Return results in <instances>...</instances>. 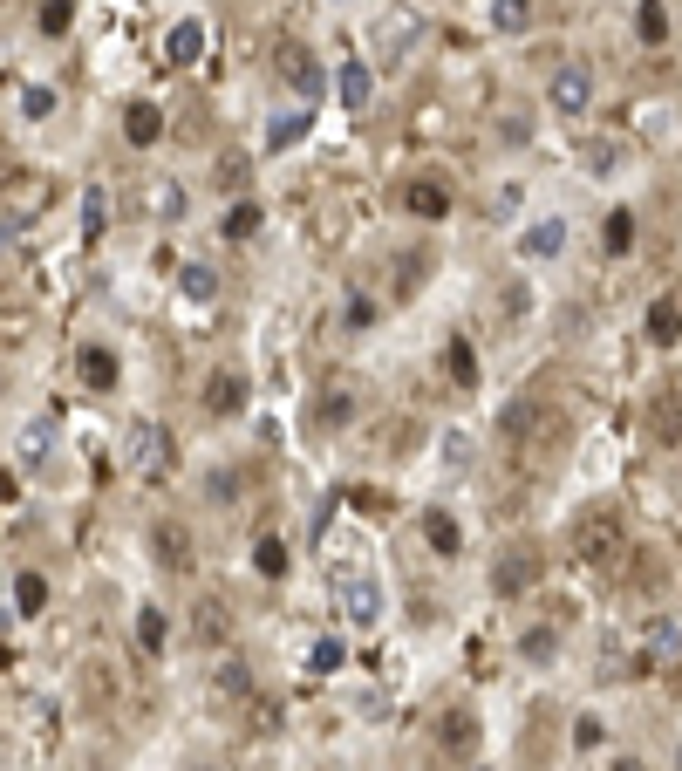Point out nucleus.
Returning <instances> with one entry per match:
<instances>
[{
  "instance_id": "obj_2",
  "label": "nucleus",
  "mask_w": 682,
  "mask_h": 771,
  "mask_svg": "<svg viewBox=\"0 0 682 771\" xmlns=\"http://www.w3.org/2000/svg\"><path fill=\"white\" fill-rule=\"evenodd\" d=\"M532 580H539V553H532V546H505L498 567H492V594L512 601V594H526Z\"/></svg>"
},
{
  "instance_id": "obj_39",
  "label": "nucleus",
  "mask_w": 682,
  "mask_h": 771,
  "mask_svg": "<svg viewBox=\"0 0 682 771\" xmlns=\"http://www.w3.org/2000/svg\"><path fill=\"white\" fill-rule=\"evenodd\" d=\"M655 430H662V444H682V403H662V410H655Z\"/></svg>"
},
{
  "instance_id": "obj_17",
  "label": "nucleus",
  "mask_w": 682,
  "mask_h": 771,
  "mask_svg": "<svg viewBox=\"0 0 682 771\" xmlns=\"http://www.w3.org/2000/svg\"><path fill=\"white\" fill-rule=\"evenodd\" d=\"M403 205H410L417 219H444V212H451V192L430 185V178H417V185H403Z\"/></svg>"
},
{
  "instance_id": "obj_4",
  "label": "nucleus",
  "mask_w": 682,
  "mask_h": 771,
  "mask_svg": "<svg viewBox=\"0 0 682 771\" xmlns=\"http://www.w3.org/2000/svg\"><path fill=\"white\" fill-rule=\"evenodd\" d=\"M341 615L355 621V628H369L382 615V587L369 574H341Z\"/></svg>"
},
{
  "instance_id": "obj_35",
  "label": "nucleus",
  "mask_w": 682,
  "mask_h": 771,
  "mask_svg": "<svg viewBox=\"0 0 682 771\" xmlns=\"http://www.w3.org/2000/svg\"><path fill=\"white\" fill-rule=\"evenodd\" d=\"M348 417H355V396H348V389H335V396L321 403V424H328V430H341Z\"/></svg>"
},
{
  "instance_id": "obj_24",
  "label": "nucleus",
  "mask_w": 682,
  "mask_h": 771,
  "mask_svg": "<svg viewBox=\"0 0 682 771\" xmlns=\"http://www.w3.org/2000/svg\"><path fill=\"white\" fill-rule=\"evenodd\" d=\"M444 362H451V383L457 389L478 383V355H471V342H451V348H444Z\"/></svg>"
},
{
  "instance_id": "obj_40",
  "label": "nucleus",
  "mask_w": 682,
  "mask_h": 771,
  "mask_svg": "<svg viewBox=\"0 0 682 771\" xmlns=\"http://www.w3.org/2000/svg\"><path fill=\"white\" fill-rule=\"evenodd\" d=\"M198 635H205V642H219V635H226V608H212V601H205V608H198Z\"/></svg>"
},
{
  "instance_id": "obj_30",
  "label": "nucleus",
  "mask_w": 682,
  "mask_h": 771,
  "mask_svg": "<svg viewBox=\"0 0 682 771\" xmlns=\"http://www.w3.org/2000/svg\"><path fill=\"white\" fill-rule=\"evenodd\" d=\"M21 116H28V123H41V116H55V89H41V82H28V89H21Z\"/></svg>"
},
{
  "instance_id": "obj_22",
  "label": "nucleus",
  "mask_w": 682,
  "mask_h": 771,
  "mask_svg": "<svg viewBox=\"0 0 682 771\" xmlns=\"http://www.w3.org/2000/svg\"><path fill=\"white\" fill-rule=\"evenodd\" d=\"M341 662H348V642H341V635H314L307 669H314V676H328V669H341Z\"/></svg>"
},
{
  "instance_id": "obj_43",
  "label": "nucleus",
  "mask_w": 682,
  "mask_h": 771,
  "mask_svg": "<svg viewBox=\"0 0 682 771\" xmlns=\"http://www.w3.org/2000/svg\"><path fill=\"white\" fill-rule=\"evenodd\" d=\"M157 212H164V219H178V212H185V192H178V185H164V192H157Z\"/></svg>"
},
{
  "instance_id": "obj_6",
  "label": "nucleus",
  "mask_w": 682,
  "mask_h": 771,
  "mask_svg": "<svg viewBox=\"0 0 682 771\" xmlns=\"http://www.w3.org/2000/svg\"><path fill=\"white\" fill-rule=\"evenodd\" d=\"M151 553H157L164 574H185V567H191V533L178 526V519H157V526H151Z\"/></svg>"
},
{
  "instance_id": "obj_16",
  "label": "nucleus",
  "mask_w": 682,
  "mask_h": 771,
  "mask_svg": "<svg viewBox=\"0 0 682 771\" xmlns=\"http://www.w3.org/2000/svg\"><path fill=\"white\" fill-rule=\"evenodd\" d=\"M205 410H212V417H239V410H246V383H239V376H212V383H205Z\"/></svg>"
},
{
  "instance_id": "obj_19",
  "label": "nucleus",
  "mask_w": 682,
  "mask_h": 771,
  "mask_svg": "<svg viewBox=\"0 0 682 771\" xmlns=\"http://www.w3.org/2000/svg\"><path fill=\"white\" fill-rule=\"evenodd\" d=\"M614 546H621V526H614V519H587V526H580V553H587V560H607Z\"/></svg>"
},
{
  "instance_id": "obj_5",
  "label": "nucleus",
  "mask_w": 682,
  "mask_h": 771,
  "mask_svg": "<svg viewBox=\"0 0 682 771\" xmlns=\"http://www.w3.org/2000/svg\"><path fill=\"white\" fill-rule=\"evenodd\" d=\"M280 76L294 82L301 96H321V89H328V69L314 62V48H301V41H287V48H280Z\"/></svg>"
},
{
  "instance_id": "obj_31",
  "label": "nucleus",
  "mask_w": 682,
  "mask_h": 771,
  "mask_svg": "<svg viewBox=\"0 0 682 771\" xmlns=\"http://www.w3.org/2000/svg\"><path fill=\"white\" fill-rule=\"evenodd\" d=\"M635 246V212H607V253H628Z\"/></svg>"
},
{
  "instance_id": "obj_27",
  "label": "nucleus",
  "mask_w": 682,
  "mask_h": 771,
  "mask_svg": "<svg viewBox=\"0 0 682 771\" xmlns=\"http://www.w3.org/2000/svg\"><path fill=\"white\" fill-rule=\"evenodd\" d=\"M341 328H348V335L376 328V301H369V294H348V308H341Z\"/></svg>"
},
{
  "instance_id": "obj_29",
  "label": "nucleus",
  "mask_w": 682,
  "mask_h": 771,
  "mask_svg": "<svg viewBox=\"0 0 682 771\" xmlns=\"http://www.w3.org/2000/svg\"><path fill=\"white\" fill-rule=\"evenodd\" d=\"M635 28H642V41H662V35H669V7H662V0H642Z\"/></svg>"
},
{
  "instance_id": "obj_41",
  "label": "nucleus",
  "mask_w": 682,
  "mask_h": 771,
  "mask_svg": "<svg viewBox=\"0 0 682 771\" xmlns=\"http://www.w3.org/2000/svg\"><path fill=\"white\" fill-rule=\"evenodd\" d=\"M185 294H191V301H212V273H205V267H185Z\"/></svg>"
},
{
  "instance_id": "obj_18",
  "label": "nucleus",
  "mask_w": 682,
  "mask_h": 771,
  "mask_svg": "<svg viewBox=\"0 0 682 771\" xmlns=\"http://www.w3.org/2000/svg\"><path fill=\"white\" fill-rule=\"evenodd\" d=\"M532 21H539L532 0H492V28L498 35H532Z\"/></svg>"
},
{
  "instance_id": "obj_11",
  "label": "nucleus",
  "mask_w": 682,
  "mask_h": 771,
  "mask_svg": "<svg viewBox=\"0 0 682 771\" xmlns=\"http://www.w3.org/2000/svg\"><path fill=\"white\" fill-rule=\"evenodd\" d=\"M123 137H130L137 151H151L157 137H164V110H157V103H130V110H123Z\"/></svg>"
},
{
  "instance_id": "obj_3",
  "label": "nucleus",
  "mask_w": 682,
  "mask_h": 771,
  "mask_svg": "<svg viewBox=\"0 0 682 771\" xmlns=\"http://www.w3.org/2000/svg\"><path fill=\"white\" fill-rule=\"evenodd\" d=\"M437 751L464 765V758L478 751V710H444V717H437Z\"/></svg>"
},
{
  "instance_id": "obj_1",
  "label": "nucleus",
  "mask_w": 682,
  "mask_h": 771,
  "mask_svg": "<svg viewBox=\"0 0 682 771\" xmlns=\"http://www.w3.org/2000/svg\"><path fill=\"white\" fill-rule=\"evenodd\" d=\"M546 110L587 116L594 110V69H587V62H560V69L546 76Z\"/></svg>"
},
{
  "instance_id": "obj_12",
  "label": "nucleus",
  "mask_w": 682,
  "mask_h": 771,
  "mask_svg": "<svg viewBox=\"0 0 682 771\" xmlns=\"http://www.w3.org/2000/svg\"><path fill=\"white\" fill-rule=\"evenodd\" d=\"M76 376H82L89 389H116V376H123V369H116V355H110L103 342H89V348L76 355Z\"/></svg>"
},
{
  "instance_id": "obj_15",
  "label": "nucleus",
  "mask_w": 682,
  "mask_h": 771,
  "mask_svg": "<svg viewBox=\"0 0 682 771\" xmlns=\"http://www.w3.org/2000/svg\"><path fill=\"white\" fill-rule=\"evenodd\" d=\"M307 130H314V110H287V116H273V123H266V151H294Z\"/></svg>"
},
{
  "instance_id": "obj_10",
  "label": "nucleus",
  "mask_w": 682,
  "mask_h": 771,
  "mask_svg": "<svg viewBox=\"0 0 682 771\" xmlns=\"http://www.w3.org/2000/svg\"><path fill=\"white\" fill-rule=\"evenodd\" d=\"M198 55H205V21H178L171 41H164V62H171V69H191Z\"/></svg>"
},
{
  "instance_id": "obj_21",
  "label": "nucleus",
  "mask_w": 682,
  "mask_h": 771,
  "mask_svg": "<svg viewBox=\"0 0 682 771\" xmlns=\"http://www.w3.org/2000/svg\"><path fill=\"white\" fill-rule=\"evenodd\" d=\"M260 205H253V198H239V205H232L226 219H219V232H226V239H253V232H260Z\"/></svg>"
},
{
  "instance_id": "obj_8",
  "label": "nucleus",
  "mask_w": 682,
  "mask_h": 771,
  "mask_svg": "<svg viewBox=\"0 0 682 771\" xmlns=\"http://www.w3.org/2000/svg\"><path fill=\"white\" fill-rule=\"evenodd\" d=\"M335 96H341V110H369L376 103V76H369V62H341V76H335Z\"/></svg>"
},
{
  "instance_id": "obj_25",
  "label": "nucleus",
  "mask_w": 682,
  "mask_h": 771,
  "mask_svg": "<svg viewBox=\"0 0 682 771\" xmlns=\"http://www.w3.org/2000/svg\"><path fill=\"white\" fill-rule=\"evenodd\" d=\"M253 567H260L266 580H280V574H287V540H273V533H266V540L253 546Z\"/></svg>"
},
{
  "instance_id": "obj_7",
  "label": "nucleus",
  "mask_w": 682,
  "mask_h": 771,
  "mask_svg": "<svg viewBox=\"0 0 682 771\" xmlns=\"http://www.w3.org/2000/svg\"><path fill=\"white\" fill-rule=\"evenodd\" d=\"M137 464H144V478H164V471L178 464V444H171V430H157V424L137 430Z\"/></svg>"
},
{
  "instance_id": "obj_13",
  "label": "nucleus",
  "mask_w": 682,
  "mask_h": 771,
  "mask_svg": "<svg viewBox=\"0 0 682 771\" xmlns=\"http://www.w3.org/2000/svg\"><path fill=\"white\" fill-rule=\"evenodd\" d=\"M423 540H430L437 553H444V560H451V553H464V526H457L444 505H430V512H423Z\"/></svg>"
},
{
  "instance_id": "obj_34",
  "label": "nucleus",
  "mask_w": 682,
  "mask_h": 771,
  "mask_svg": "<svg viewBox=\"0 0 682 771\" xmlns=\"http://www.w3.org/2000/svg\"><path fill=\"white\" fill-rule=\"evenodd\" d=\"M532 424H539V403H512V410L498 417V430H505V437H526Z\"/></svg>"
},
{
  "instance_id": "obj_44",
  "label": "nucleus",
  "mask_w": 682,
  "mask_h": 771,
  "mask_svg": "<svg viewBox=\"0 0 682 771\" xmlns=\"http://www.w3.org/2000/svg\"><path fill=\"white\" fill-rule=\"evenodd\" d=\"M478 771H492V765H478Z\"/></svg>"
},
{
  "instance_id": "obj_38",
  "label": "nucleus",
  "mask_w": 682,
  "mask_h": 771,
  "mask_svg": "<svg viewBox=\"0 0 682 771\" xmlns=\"http://www.w3.org/2000/svg\"><path fill=\"white\" fill-rule=\"evenodd\" d=\"M103 212H110V205H103V185H89V192H82V232H103Z\"/></svg>"
},
{
  "instance_id": "obj_26",
  "label": "nucleus",
  "mask_w": 682,
  "mask_h": 771,
  "mask_svg": "<svg viewBox=\"0 0 682 771\" xmlns=\"http://www.w3.org/2000/svg\"><path fill=\"white\" fill-rule=\"evenodd\" d=\"M137 642H144V656L164 649V608H137Z\"/></svg>"
},
{
  "instance_id": "obj_36",
  "label": "nucleus",
  "mask_w": 682,
  "mask_h": 771,
  "mask_svg": "<svg viewBox=\"0 0 682 771\" xmlns=\"http://www.w3.org/2000/svg\"><path fill=\"white\" fill-rule=\"evenodd\" d=\"M219 690L246 696V690H253V669H246V662H219Z\"/></svg>"
},
{
  "instance_id": "obj_23",
  "label": "nucleus",
  "mask_w": 682,
  "mask_h": 771,
  "mask_svg": "<svg viewBox=\"0 0 682 771\" xmlns=\"http://www.w3.org/2000/svg\"><path fill=\"white\" fill-rule=\"evenodd\" d=\"M519 656H526V662H553V656H560V628H526Z\"/></svg>"
},
{
  "instance_id": "obj_32",
  "label": "nucleus",
  "mask_w": 682,
  "mask_h": 771,
  "mask_svg": "<svg viewBox=\"0 0 682 771\" xmlns=\"http://www.w3.org/2000/svg\"><path fill=\"white\" fill-rule=\"evenodd\" d=\"M676 649H682L676 621H655V635H648V656H655V662H676Z\"/></svg>"
},
{
  "instance_id": "obj_9",
  "label": "nucleus",
  "mask_w": 682,
  "mask_h": 771,
  "mask_svg": "<svg viewBox=\"0 0 682 771\" xmlns=\"http://www.w3.org/2000/svg\"><path fill=\"white\" fill-rule=\"evenodd\" d=\"M560 246H567V219H539V226L519 232V253H526V260H553Z\"/></svg>"
},
{
  "instance_id": "obj_33",
  "label": "nucleus",
  "mask_w": 682,
  "mask_h": 771,
  "mask_svg": "<svg viewBox=\"0 0 682 771\" xmlns=\"http://www.w3.org/2000/svg\"><path fill=\"white\" fill-rule=\"evenodd\" d=\"M205 499L232 505V499H239V471H205Z\"/></svg>"
},
{
  "instance_id": "obj_14",
  "label": "nucleus",
  "mask_w": 682,
  "mask_h": 771,
  "mask_svg": "<svg viewBox=\"0 0 682 771\" xmlns=\"http://www.w3.org/2000/svg\"><path fill=\"white\" fill-rule=\"evenodd\" d=\"M648 342H655V348L682 342V301H676V294H662V301L648 308Z\"/></svg>"
},
{
  "instance_id": "obj_45",
  "label": "nucleus",
  "mask_w": 682,
  "mask_h": 771,
  "mask_svg": "<svg viewBox=\"0 0 682 771\" xmlns=\"http://www.w3.org/2000/svg\"><path fill=\"white\" fill-rule=\"evenodd\" d=\"M676 765H682V758H676Z\"/></svg>"
},
{
  "instance_id": "obj_20",
  "label": "nucleus",
  "mask_w": 682,
  "mask_h": 771,
  "mask_svg": "<svg viewBox=\"0 0 682 771\" xmlns=\"http://www.w3.org/2000/svg\"><path fill=\"white\" fill-rule=\"evenodd\" d=\"M14 608L35 621V615H48V574H21L14 580Z\"/></svg>"
},
{
  "instance_id": "obj_28",
  "label": "nucleus",
  "mask_w": 682,
  "mask_h": 771,
  "mask_svg": "<svg viewBox=\"0 0 682 771\" xmlns=\"http://www.w3.org/2000/svg\"><path fill=\"white\" fill-rule=\"evenodd\" d=\"M76 28V0H48L41 7V35H69Z\"/></svg>"
},
{
  "instance_id": "obj_42",
  "label": "nucleus",
  "mask_w": 682,
  "mask_h": 771,
  "mask_svg": "<svg viewBox=\"0 0 682 771\" xmlns=\"http://www.w3.org/2000/svg\"><path fill=\"white\" fill-rule=\"evenodd\" d=\"M573 744L594 751V744H601V717H580V724H573Z\"/></svg>"
},
{
  "instance_id": "obj_37",
  "label": "nucleus",
  "mask_w": 682,
  "mask_h": 771,
  "mask_svg": "<svg viewBox=\"0 0 682 771\" xmlns=\"http://www.w3.org/2000/svg\"><path fill=\"white\" fill-rule=\"evenodd\" d=\"M21 458H28V464H41V458H48V417L21 430Z\"/></svg>"
}]
</instances>
